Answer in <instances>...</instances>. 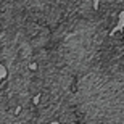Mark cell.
I'll list each match as a JSON object with an SVG mask.
<instances>
[{"mask_svg": "<svg viewBox=\"0 0 124 124\" xmlns=\"http://www.w3.org/2000/svg\"><path fill=\"white\" fill-rule=\"evenodd\" d=\"M118 21H119V23H118L115 28L108 32V36H110V37H113L116 32H123L124 31V10H121V11H119V18H118Z\"/></svg>", "mask_w": 124, "mask_h": 124, "instance_id": "obj_1", "label": "cell"}]
</instances>
